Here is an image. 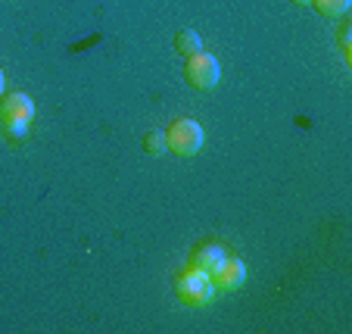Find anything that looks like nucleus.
<instances>
[{
  "label": "nucleus",
  "instance_id": "nucleus-1",
  "mask_svg": "<svg viewBox=\"0 0 352 334\" xmlns=\"http://www.w3.org/2000/svg\"><path fill=\"white\" fill-rule=\"evenodd\" d=\"M34 119V101L28 94L22 91H13V94H3V101H0V122L10 128V134L22 138L28 132Z\"/></svg>",
  "mask_w": 352,
  "mask_h": 334
},
{
  "label": "nucleus",
  "instance_id": "nucleus-2",
  "mask_svg": "<svg viewBox=\"0 0 352 334\" xmlns=\"http://www.w3.org/2000/svg\"><path fill=\"white\" fill-rule=\"evenodd\" d=\"M203 140H206V132L203 125L193 119H175L166 132V144L172 154L178 156H193L203 150Z\"/></svg>",
  "mask_w": 352,
  "mask_h": 334
},
{
  "label": "nucleus",
  "instance_id": "nucleus-4",
  "mask_svg": "<svg viewBox=\"0 0 352 334\" xmlns=\"http://www.w3.org/2000/svg\"><path fill=\"white\" fill-rule=\"evenodd\" d=\"M215 294V284L209 278V272H199V269H187L178 278V297L187 303V306H206Z\"/></svg>",
  "mask_w": 352,
  "mask_h": 334
},
{
  "label": "nucleus",
  "instance_id": "nucleus-11",
  "mask_svg": "<svg viewBox=\"0 0 352 334\" xmlns=\"http://www.w3.org/2000/svg\"><path fill=\"white\" fill-rule=\"evenodd\" d=\"M293 3H299V7H302V3H312V0H293Z\"/></svg>",
  "mask_w": 352,
  "mask_h": 334
},
{
  "label": "nucleus",
  "instance_id": "nucleus-6",
  "mask_svg": "<svg viewBox=\"0 0 352 334\" xmlns=\"http://www.w3.org/2000/svg\"><path fill=\"white\" fill-rule=\"evenodd\" d=\"M225 260H228V250L221 247V244H206V247H199L197 253L190 256V266L199 269V272H209V275H212Z\"/></svg>",
  "mask_w": 352,
  "mask_h": 334
},
{
  "label": "nucleus",
  "instance_id": "nucleus-5",
  "mask_svg": "<svg viewBox=\"0 0 352 334\" xmlns=\"http://www.w3.org/2000/svg\"><path fill=\"white\" fill-rule=\"evenodd\" d=\"M209 278H212V284L219 291H234V288H240V284L246 281V266L240 260H234V256H228V260L221 262L212 275H209Z\"/></svg>",
  "mask_w": 352,
  "mask_h": 334
},
{
  "label": "nucleus",
  "instance_id": "nucleus-3",
  "mask_svg": "<svg viewBox=\"0 0 352 334\" xmlns=\"http://www.w3.org/2000/svg\"><path fill=\"white\" fill-rule=\"evenodd\" d=\"M184 79H187V85L197 87V91H209V87L219 85L221 66L209 50H197V54H190L184 63Z\"/></svg>",
  "mask_w": 352,
  "mask_h": 334
},
{
  "label": "nucleus",
  "instance_id": "nucleus-8",
  "mask_svg": "<svg viewBox=\"0 0 352 334\" xmlns=\"http://www.w3.org/2000/svg\"><path fill=\"white\" fill-rule=\"evenodd\" d=\"M312 7L318 10L321 16H327V19H333V16H343L346 10L352 7V0H312Z\"/></svg>",
  "mask_w": 352,
  "mask_h": 334
},
{
  "label": "nucleus",
  "instance_id": "nucleus-7",
  "mask_svg": "<svg viewBox=\"0 0 352 334\" xmlns=\"http://www.w3.org/2000/svg\"><path fill=\"white\" fill-rule=\"evenodd\" d=\"M175 50H178L181 56H190V54H197V50H203V38H199L193 28H181V32L175 34Z\"/></svg>",
  "mask_w": 352,
  "mask_h": 334
},
{
  "label": "nucleus",
  "instance_id": "nucleus-10",
  "mask_svg": "<svg viewBox=\"0 0 352 334\" xmlns=\"http://www.w3.org/2000/svg\"><path fill=\"white\" fill-rule=\"evenodd\" d=\"M3 79H7V75H3V69H0V97H3Z\"/></svg>",
  "mask_w": 352,
  "mask_h": 334
},
{
  "label": "nucleus",
  "instance_id": "nucleus-9",
  "mask_svg": "<svg viewBox=\"0 0 352 334\" xmlns=\"http://www.w3.org/2000/svg\"><path fill=\"white\" fill-rule=\"evenodd\" d=\"M144 150H146L150 156H162V154H168L166 132H146V134H144Z\"/></svg>",
  "mask_w": 352,
  "mask_h": 334
}]
</instances>
